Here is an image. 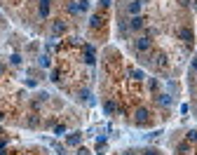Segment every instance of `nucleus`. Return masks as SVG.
<instances>
[{
    "label": "nucleus",
    "mask_w": 197,
    "mask_h": 155,
    "mask_svg": "<svg viewBox=\"0 0 197 155\" xmlns=\"http://www.w3.org/2000/svg\"><path fill=\"white\" fill-rule=\"evenodd\" d=\"M148 115H150V113L146 111V108H141V111L136 113V122H139V125H141V122H146V120H148Z\"/></svg>",
    "instance_id": "3"
},
{
    "label": "nucleus",
    "mask_w": 197,
    "mask_h": 155,
    "mask_svg": "<svg viewBox=\"0 0 197 155\" xmlns=\"http://www.w3.org/2000/svg\"><path fill=\"white\" fill-rule=\"evenodd\" d=\"M129 26H132L134 31H139V28H143V19H141V16H134V19H132V24H129Z\"/></svg>",
    "instance_id": "4"
},
{
    "label": "nucleus",
    "mask_w": 197,
    "mask_h": 155,
    "mask_svg": "<svg viewBox=\"0 0 197 155\" xmlns=\"http://www.w3.org/2000/svg\"><path fill=\"white\" fill-rule=\"evenodd\" d=\"M141 7H143V0H134L132 5H129V12H132L134 16H139V12H141Z\"/></svg>",
    "instance_id": "2"
},
{
    "label": "nucleus",
    "mask_w": 197,
    "mask_h": 155,
    "mask_svg": "<svg viewBox=\"0 0 197 155\" xmlns=\"http://www.w3.org/2000/svg\"><path fill=\"white\" fill-rule=\"evenodd\" d=\"M12 64H14V66H19V64H21V57H19V54H12Z\"/></svg>",
    "instance_id": "11"
},
{
    "label": "nucleus",
    "mask_w": 197,
    "mask_h": 155,
    "mask_svg": "<svg viewBox=\"0 0 197 155\" xmlns=\"http://www.w3.org/2000/svg\"><path fill=\"white\" fill-rule=\"evenodd\" d=\"M54 132H56V134H64L66 127H64V125H56V129H54Z\"/></svg>",
    "instance_id": "14"
},
{
    "label": "nucleus",
    "mask_w": 197,
    "mask_h": 155,
    "mask_svg": "<svg viewBox=\"0 0 197 155\" xmlns=\"http://www.w3.org/2000/svg\"><path fill=\"white\" fill-rule=\"evenodd\" d=\"M68 144H70V146L80 144V134H73V136H68Z\"/></svg>",
    "instance_id": "10"
},
{
    "label": "nucleus",
    "mask_w": 197,
    "mask_h": 155,
    "mask_svg": "<svg viewBox=\"0 0 197 155\" xmlns=\"http://www.w3.org/2000/svg\"><path fill=\"white\" fill-rule=\"evenodd\" d=\"M64 31H66V24H61V21L54 24V33H64Z\"/></svg>",
    "instance_id": "9"
},
{
    "label": "nucleus",
    "mask_w": 197,
    "mask_h": 155,
    "mask_svg": "<svg viewBox=\"0 0 197 155\" xmlns=\"http://www.w3.org/2000/svg\"><path fill=\"white\" fill-rule=\"evenodd\" d=\"M157 101H160V103H164V106H169V103H171V99H169V94H160V96H157Z\"/></svg>",
    "instance_id": "6"
},
{
    "label": "nucleus",
    "mask_w": 197,
    "mask_h": 155,
    "mask_svg": "<svg viewBox=\"0 0 197 155\" xmlns=\"http://www.w3.org/2000/svg\"><path fill=\"white\" fill-rule=\"evenodd\" d=\"M176 153H178V155H186L188 153V144H178V146H176Z\"/></svg>",
    "instance_id": "7"
},
{
    "label": "nucleus",
    "mask_w": 197,
    "mask_h": 155,
    "mask_svg": "<svg viewBox=\"0 0 197 155\" xmlns=\"http://www.w3.org/2000/svg\"><path fill=\"white\" fill-rule=\"evenodd\" d=\"M192 68H195V71H197V59H195V61H192Z\"/></svg>",
    "instance_id": "18"
},
{
    "label": "nucleus",
    "mask_w": 197,
    "mask_h": 155,
    "mask_svg": "<svg viewBox=\"0 0 197 155\" xmlns=\"http://www.w3.org/2000/svg\"><path fill=\"white\" fill-rule=\"evenodd\" d=\"M110 5V0H101V7H108Z\"/></svg>",
    "instance_id": "16"
},
{
    "label": "nucleus",
    "mask_w": 197,
    "mask_h": 155,
    "mask_svg": "<svg viewBox=\"0 0 197 155\" xmlns=\"http://www.w3.org/2000/svg\"><path fill=\"white\" fill-rule=\"evenodd\" d=\"M188 139H190V141H197V132H195V129H190V132H188Z\"/></svg>",
    "instance_id": "12"
},
{
    "label": "nucleus",
    "mask_w": 197,
    "mask_h": 155,
    "mask_svg": "<svg viewBox=\"0 0 197 155\" xmlns=\"http://www.w3.org/2000/svg\"><path fill=\"white\" fill-rule=\"evenodd\" d=\"M148 87H150V89H157L160 85H157V80H150V82H148Z\"/></svg>",
    "instance_id": "15"
},
{
    "label": "nucleus",
    "mask_w": 197,
    "mask_h": 155,
    "mask_svg": "<svg viewBox=\"0 0 197 155\" xmlns=\"http://www.w3.org/2000/svg\"><path fill=\"white\" fill-rule=\"evenodd\" d=\"M136 49H139V52L150 49V38H139V40H136Z\"/></svg>",
    "instance_id": "1"
},
{
    "label": "nucleus",
    "mask_w": 197,
    "mask_h": 155,
    "mask_svg": "<svg viewBox=\"0 0 197 155\" xmlns=\"http://www.w3.org/2000/svg\"><path fill=\"white\" fill-rule=\"evenodd\" d=\"M143 155H157V150H146Z\"/></svg>",
    "instance_id": "17"
},
{
    "label": "nucleus",
    "mask_w": 197,
    "mask_h": 155,
    "mask_svg": "<svg viewBox=\"0 0 197 155\" xmlns=\"http://www.w3.org/2000/svg\"><path fill=\"white\" fill-rule=\"evenodd\" d=\"M124 155H134V150H127V153H124Z\"/></svg>",
    "instance_id": "19"
},
{
    "label": "nucleus",
    "mask_w": 197,
    "mask_h": 155,
    "mask_svg": "<svg viewBox=\"0 0 197 155\" xmlns=\"http://www.w3.org/2000/svg\"><path fill=\"white\" fill-rule=\"evenodd\" d=\"M89 24H92V26H101V14H92V19H89Z\"/></svg>",
    "instance_id": "5"
},
{
    "label": "nucleus",
    "mask_w": 197,
    "mask_h": 155,
    "mask_svg": "<svg viewBox=\"0 0 197 155\" xmlns=\"http://www.w3.org/2000/svg\"><path fill=\"white\" fill-rule=\"evenodd\" d=\"M132 75L136 78V80H143V73H141V71H132Z\"/></svg>",
    "instance_id": "13"
},
{
    "label": "nucleus",
    "mask_w": 197,
    "mask_h": 155,
    "mask_svg": "<svg viewBox=\"0 0 197 155\" xmlns=\"http://www.w3.org/2000/svg\"><path fill=\"white\" fill-rule=\"evenodd\" d=\"M103 111H106V113H115V103H113V101H106V103H103Z\"/></svg>",
    "instance_id": "8"
}]
</instances>
